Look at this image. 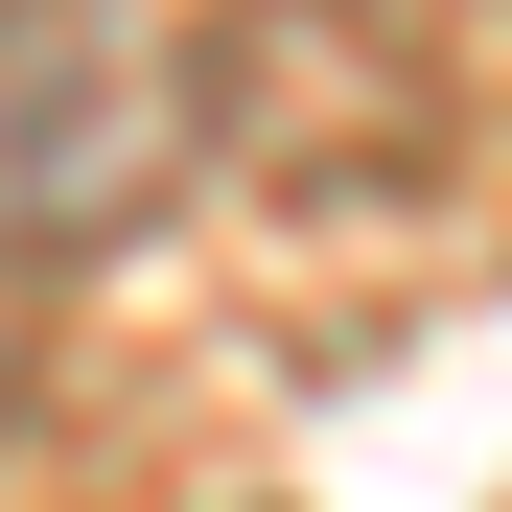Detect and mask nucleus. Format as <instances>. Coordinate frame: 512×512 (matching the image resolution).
I'll return each mask as SVG.
<instances>
[{"mask_svg":"<svg viewBox=\"0 0 512 512\" xmlns=\"http://www.w3.org/2000/svg\"><path fill=\"white\" fill-rule=\"evenodd\" d=\"M210 140L187 24L140 0H0V256H117Z\"/></svg>","mask_w":512,"mask_h":512,"instance_id":"1","label":"nucleus"}]
</instances>
